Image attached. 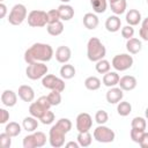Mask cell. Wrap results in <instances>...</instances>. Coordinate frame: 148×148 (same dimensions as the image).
Segmentation results:
<instances>
[{
    "instance_id": "cell-49",
    "label": "cell",
    "mask_w": 148,
    "mask_h": 148,
    "mask_svg": "<svg viewBox=\"0 0 148 148\" xmlns=\"http://www.w3.org/2000/svg\"><path fill=\"white\" fill-rule=\"evenodd\" d=\"M145 114H146V118L148 119V108L146 109V111H145Z\"/></svg>"
},
{
    "instance_id": "cell-33",
    "label": "cell",
    "mask_w": 148,
    "mask_h": 148,
    "mask_svg": "<svg viewBox=\"0 0 148 148\" xmlns=\"http://www.w3.org/2000/svg\"><path fill=\"white\" fill-rule=\"evenodd\" d=\"M131 126L133 128H139V130H143L146 131L147 128V121L143 117H134L131 121Z\"/></svg>"
},
{
    "instance_id": "cell-39",
    "label": "cell",
    "mask_w": 148,
    "mask_h": 148,
    "mask_svg": "<svg viewBox=\"0 0 148 148\" xmlns=\"http://www.w3.org/2000/svg\"><path fill=\"white\" fill-rule=\"evenodd\" d=\"M12 138L13 136H10L6 132L1 133L0 134V146L2 148H10V146H12Z\"/></svg>"
},
{
    "instance_id": "cell-15",
    "label": "cell",
    "mask_w": 148,
    "mask_h": 148,
    "mask_svg": "<svg viewBox=\"0 0 148 148\" xmlns=\"http://www.w3.org/2000/svg\"><path fill=\"white\" fill-rule=\"evenodd\" d=\"M136 79L133 75H124L120 77L118 86L125 91H131L136 87Z\"/></svg>"
},
{
    "instance_id": "cell-52",
    "label": "cell",
    "mask_w": 148,
    "mask_h": 148,
    "mask_svg": "<svg viewBox=\"0 0 148 148\" xmlns=\"http://www.w3.org/2000/svg\"><path fill=\"white\" fill-rule=\"evenodd\" d=\"M0 1H1V2H2V1H3V0H0Z\"/></svg>"
},
{
    "instance_id": "cell-22",
    "label": "cell",
    "mask_w": 148,
    "mask_h": 148,
    "mask_svg": "<svg viewBox=\"0 0 148 148\" xmlns=\"http://www.w3.org/2000/svg\"><path fill=\"white\" fill-rule=\"evenodd\" d=\"M126 22L130 25H138L141 22V13L138 9H130L126 13Z\"/></svg>"
},
{
    "instance_id": "cell-46",
    "label": "cell",
    "mask_w": 148,
    "mask_h": 148,
    "mask_svg": "<svg viewBox=\"0 0 148 148\" xmlns=\"http://www.w3.org/2000/svg\"><path fill=\"white\" fill-rule=\"evenodd\" d=\"M139 145H140L142 148H148V132L145 131V133H143V135H142V138H141Z\"/></svg>"
},
{
    "instance_id": "cell-51",
    "label": "cell",
    "mask_w": 148,
    "mask_h": 148,
    "mask_svg": "<svg viewBox=\"0 0 148 148\" xmlns=\"http://www.w3.org/2000/svg\"><path fill=\"white\" fill-rule=\"evenodd\" d=\"M114 1H117V0H109V2L111 3V2H114Z\"/></svg>"
},
{
    "instance_id": "cell-47",
    "label": "cell",
    "mask_w": 148,
    "mask_h": 148,
    "mask_svg": "<svg viewBox=\"0 0 148 148\" xmlns=\"http://www.w3.org/2000/svg\"><path fill=\"white\" fill-rule=\"evenodd\" d=\"M6 14H7V7L3 2H0V17L3 18L6 16Z\"/></svg>"
},
{
    "instance_id": "cell-31",
    "label": "cell",
    "mask_w": 148,
    "mask_h": 148,
    "mask_svg": "<svg viewBox=\"0 0 148 148\" xmlns=\"http://www.w3.org/2000/svg\"><path fill=\"white\" fill-rule=\"evenodd\" d=\"M90 5H91L94 12L97 14H103L108 7L106 0H90Z\"/></svg>"
},
{
    "instance_id": "cell-6",
    "label": "cell",
    "mask_w": 148,
    "mask_h": 148,
    "mask_svg": "<svg viewBox=\"0 0 148 148\" xmlns=\"http://www.w3.org/2000/svg\"><path fill=\"white\" fill-rule=\"evenodd\" d=\"M133 57L127 54V53H120V54H117L112 58V67L118 71V72H124V71H127L128 68H131L133 66Z\"/></svg>"
},
{
    "instance_id": "cell-14",
    "label": "cell",
    "mask_w": 148,
    "mask_h": 148,
    "mask_svg": "<svg viewBox=\"0 0 148 148\" xmlns=\"http://www.w3.org/2000/svg\"><path fill=\"white\" fill-rule=\"evenodd\" d=\"M17 94H18V97L23 101V102H32L34 98H35V91L34 89L28 86V84H22L18 87V90H17Z\"/></svg>"
},
{
    "instance_id": "cell-18",
    "label": "cell",
    "mask_w": 148,
    "mask_h": 148,
    "mask_svg": "<svg viewBox=\"0 0 148 148\" xmlns=\"http://www.w3.org/2000/svg\"><path fill=\"white\" fill-rule=\"evenodd\" d=\"M99 21H98V17L96 14L94 13H86L83 15V25L89 29V30H94L97 28Z\"/></svg>"
},
{
    "instance_id": "cell-44",
    "label": "cell",
    "mask_w": 148,
    "mask_h": 148,
    "mask_svg": "<svg viewBox=\"0 0 148 148\" xmlns=\"http://www.w3.org/2000/svg\"><path fill=\"white\" fill-rule=\"evenodd\" d=\"M9 120V112L6 109H0V124H6Z\"/></svg>"
},
{
    "instance_id": "cell-11",
    "label": "cell",
    "mask_w": 148,
    "mask_h": 148,
    "mask_svg": "<svg viewBox=\"0 0 148 148\" xmlns=\"http://www.w3.org/2000/svg\"><path fill=\"white\" fill-rule=\"evenodd\" d=\"M124 90L120 87H111L105 95V98L108 101V103L110 104H118L123 97H124Z\"/></svg>"
},
{
    "instance_id": "cell-37",
    "label": "cell",
    "mask_w": 148,
    "mask_h": 148,
    "mask_svg": "<svg viewBox=\"0 0 148 148\" xmlns=\"http://www.w3.org/2000/svg\"><path fill=\"white\" fill-rule=\"evenodd\" d=\"M54 118H56L54 113H53L52 111L47 110V111L39 118V120H40V123L44 124V125H50V124H52V123L54 121Z\"/></svg>"
},
{
    "instance_id": "cell-23",
    "label": "cell",
    "mask_w": 148,
    "mask_h": 148,
    "mask_svg": "<svg viewBox=\"0 0 148 148\" xmlns=\"http://www.w3.org/2000/svg\"><path fill=\"white\" fill-rule=\"evenodd\" d=\"M22 127L27 132H30V133L35 132L37 130V127H38V120H37V118H35L32 116L25 117L23 119V121H22Z\"/></svg>"
},
{
    "instance_id": "cell-32",
    "label": "cell",
    "mask_w": 148,
    "mask_h": 148,
    "mask_svg": "<svg viewBox=\"0 0 148 148\" xmlns=\"http://www.w3.org/2000/svg\"><path fill=\"white\" fill-rule=\"evenodd\" d=\"M95 68H96L97 73H99V74H105V73L110 72L111 65H110V62H109L106 59L103 58V59H101V60H98V61L96 62Z\"/></svg>"
},
{
    "instance_id": "cell-38",
    "label": "cell",
    "mask_w": 148,
    "mask_h": 148,
    "mask_svg": "<svg viewBox=\"0 0 148 148\" xmlns=\"http://www.w3.org/2000/svg\"><path fill=\"white\" fill-rule=\"evenodd\" d=\"M34 133V136H35V140H36V145H37V148H39V147H43L45 143H46V135L43 133V132H40V131H35V132H32Z\"/></svg>"
},
{
    "instance_id": "cell-26",
    "label": "cell",
    "mask_w": 148,
    "mask_h": 148,
    "mask_svg": "<svg viewBox=\"0 0 148 148\" xmlns=\"http://www.w3.org/2000/svg\"><path fill=\"white\" fill-rule=\"evenodd\" d=\"M46 30H47L49 35H51V36H59L64 31V24L61 21H57L54 23H49L46 25Z\"/></svg>"
},
{
    "instance_id": "cell-24",
    "label": "cell",
    "mask_w": 148,
    "mask_h": 148,
    "mask_svg": "<svg viewBox=\"0 0 148 148\" xmlns=\"http://www.w3.org/2000/svg\"><path fill=\"white\" fill-rule=\"evenodd\" d=\"M75 73H76L75 67L71 64H65L60 68V76L64 80H71L72 77L75 76Z\"/></svg>"
},
{
    "instance_id": "cell-28",
    "label": "cell",
    "mask_w": 148,
    "mask_h": 148,
    "mask_svg": "<svg viewBox=\"0 0 148 148\" xmlns=\"http://www.w3.org/2000/svg\"><path fill=\"white\" fill-rule=\"evenodd\" d=\"M101 80L97 77V76H88L86 80H84V87L88 89V90H97L101 88Z\"/></svg>"
},
{
    "instance_id": "cell-53",
    "label": "cell",
    "mask_w": 148,
    "mask_h": 148,
    "mask_svg": "<svg viewBox=\"0 0 148 148\" xmlns=\"http://www.w3.org/2000/svg\"><path fill=\"white\" fill-rule=\"evenodd\" d=\"M147 3H148V0H147Z\"/></svg>"
},
{
    "instance_id": "cell-7",
    "label": "cell",
    "mask_w": 148,
    "mask_h": 148,
    "mask_svg": "<svg viewBox=\"0 0 148 148\" xmlns=\"http://www.w3.org/2000/svg\"><path fill=\"white\" fill-rule=\"evenodd\" d=\"M116 133L108 126L98 125L94 130V139L101 143H110L114 140Z\"/></svg>"
},
{
    "instance_id": "cell-13",
    "label": "cell",
    "mask_w": 148,
    "mask_h": 148,
    "mask_svg": "<svg viewBox=\"0 0 148 148\" xmlns=\"http://www.w3.org/2000/svg\"><path fill=\"white\" fill-rule=\"evenodd\" d=\"M1 103L7 106V108H12L17 103V95L15 91L6 89L2 91L1 94Z\"/></svg>"
},
{
    "instance_id": "cell-3",
    "label": "cell",
    "mask_w": 148,
    "mask_h": 148,
    "mask_svg": "<svg viewBox=\"0 0 148 148\" xmlns=\"http://www.w3.org/2000/svg\"><path fill=\"white\" fill-rule=\"evenodd\" d=\"M106 54V49L97 37H91L87 43V57L90 61L97 62Z\"/></svg>"
},
{
    "instance_id": "cell-1",
    "label": "cell",
    "mask_w": 148,
    "mask_h": 148,
    "mask_svg": "<svg viewBox=\"0 0 148 148\" xmlns=\"http://www.w3.org/2000/svg\"><path fill=\"white\" fill-rule=\"evenodd\" d=\"M54 51L51 45L45 43H35L24 52V60L27 64L46 62L52 59Z\"/></svg>"
},
{
    "instance_id": "cell-9",
    "label": "cell",
    "mask_w": 148,
    "mask_h": 148,
    "mask_svg": "<svg viewBox=\"0 0 148 148\" xmlns=\"http://www.w3.org/2000/svg\"><path fill=\"white\" fill-rule=\"evenodd\" d=\"M28 24L32 28H42L44 25L47 24V16H46V12L44 10H31L28 14Z\"/></svg>"
},
{
    "instance_id": "cell-10",
    "label": "cell",
    "mask_w": 148,
    "mask_h": 148,
    "mask_svg": "<svg viewBox=\"0 0 148 148\" xmlns=\"http://www.w3.org/2000/svg\"><path fill=\"white\" fill-rule=\"evenodd\" d=\"M76 130L77 132H88L92 126V118L89 113L82 112L76 117Z\"/></svg>"
},
{
    "instance_id": "cell-40",
    "label": "cell",
    "mask_w": 148,
    "mask_h": 148,
    "mask_svg": "<svg viewBox=\"0 0 148 148\" xmlns=\"http://www.w3.org/2000/svg\"><path fill=\"white\" fill-rule=\"evenodd\" d=\"M143 133H145L143 130H139V128H133V127H132V130H131V132H130V135H131L132 141L139 143L140 140H141V138H142V135H143Z\"/></svg>"
},
{
    "instance_id": "cell-16",
    "label": "cell",
    "mask_w": 148,
    "mask_h": 148,
    "mask_svg": "<svg viewBox=\"0 0 148 148\" xmlns=\"http://www.w3.org/2000/svg\"><path fill=\"white\" fill-rule=\"evenodd\" d=\"M120 27L121 21L118 15H111L105 21V28L109 32H117L118 30H120Z\"/></svg>"
},
{
    "instance_id": "cell-21",
    "label": "cell",
    "mask_w": 148,
    "mask_h": 148,
    "mask_svg": "<svg viewBox=\"0 0 148 148\" xmlns=\"http://www.w3.org/2000/svg\"><path fill=\"white\" fill-rule=\"evenodd\" d=\"M126 49L127 51L131 53V54H136L141 51L142 49V43L140 39L135 38V37H132L130 39H127L126 42Z\"/></svg>"
},
{
    "instance_id": "cell-30",
    "label": "cell",
    "mask_w": 148,
    "mask_h": 148,
    "mask_svg": "<svg viewBox=\"0 0 148 148\" xmlns=\"http://www.w3.org/2000/svg\"><path fill=\"white\" fill-rule=\"evenodd\" d=\"M117 112L121 117H126L132 112V105L130 102L126 101H120L117 105Z\"/></svg>"
},
{
    "instance_id": "cell-4",
    "label": "cell",
    "mask_w": 148,
    "mask_h": 148,
    "mask_svg": "<svg viewBox=\"0 0 148 148\" xmlns=\"http://www.w3.org/2000/svg\"><path fill=\"white\" fill-rule=\"evenodd\" d=\"M27 15H28L27 7L22 3H16L10 9V13L8 15V22L12 25H20L27 18Z\"/></svg>"
},
{
    "instance_id": "cell-25",
    "label": "cell",
    "mask_w": 148,
    "mask_h": 148,
    "mask_svg": "<svg viewBox=\"0 0 148 148\" xmlns=\"http://www.w3.org/2000/svg\"><path fill=\"white\" fill-rule=\"evenodd\" d=\"M126 7H127L126 0H117V1L110 3V8H111V10H112V13L114 15L124 14L125 10H126Z\"/></svg>"
},
{
    "instance_id": "cell-36",
    "label": "cell",
    "mask_w": 148,
    "mask_h": 148,
    "mask_svg": "<svg viewBox=\"0 0 148 148\" xmlns=\"http://www.w3.org/2000/svg\"><path fill=\"white\" fill-rule=\"evenodd\" d=\"M22 143H23V147H24V148H37V145H36V140H35L34 133L28 134L27 136H24Z\"/></svg>"
},
{
    "instance_id": "cell-5",
    "label": "cell",
    "mask_w": 148,
    "mask_h": 148,
    "mask_svg": "<svg viewBox=\"0 0 148 148\" xmlns=\"http://www.w3.org/2000/svg\"><path fill=\"white\" fill-rule=\"evenodd\" d=\"M47 66L44 62H32L28 64V67L25 69V75L30 80H38L43 79L47 74Z\"/></svg>"
},
{
    "instance_id": "cell-43",
    "label": "cell",
    "mask_w": 148,
    "mask_h": 148,
    "mask_svg": "<svg viewBox=\"0 0 148 148\" xmlns=\"http://www.w3.org/2000/svg\"><path fill=\"white\" fill-rule=\"evenodd\" d=\"M121 36L125 38V39H130L134 36V28L132 25H125L121 28Z\"/></svg>"
},
{
    "instance_id": "cell-50",
    "label": "cell",
    "mask_w": 148,
    "mask_h": 148,
    "mask_svg": "<svg viewBox=\"0 0 148 148\" xmlns=\"http://www.w3.org/2000/svg\"><path fill=\"white\" fill-rule=\"evenodd\" d=\"M60 1H61V2H64V3H67V2H69L71 0H60Z\"/></svg>"
},
{
    "instance_id": "cell-48",
    "label": "cell",
    "mask_w": 148,
    "mask_h": 148,
    "mask_svg": "<svg viewBox=\"0 0 148 148\" xmlns=\"http://www.w3.org/2000/svg\"><path fill=\"white\" fill-rule=\"evenodd\" d=\"M66 147H73V148H79L80 147V145H79V142H74V141H69V142H67L66 145H65Z\"/></svg>"
},
{
    "instance_id": "cell-42",
    "label": "cell",
    "mask_w": 148,
    "mask_h": 148,
    "mask_svg": "<svg viewBox=\"0 0 148 148\" xmlns=\"http://www.w3.org/2000/svg\"><path fill=\"white\" fill-rule=\"evenodd\" d=\"M46 16H47V24L49 23H54L57 21H60V15H59V12L58 9H51L46 13Z\"/></svg>"
},
{
    "instance_id": "cell-17",
    "label": "cell",
    "mask_w": 148,
    "mask_h": 148,
    "mask_svg": "<svg viewBox=\"0 0 148 148\" xmlns=\"http://www.w3.org/2000/svg\"><path fill=\"white\" fill-rule=\"evenodd\" d=\"M119 80H120V76L117 72H108L103 75V84L105 87H116L118 83H119Z\"/></svg>"
},
{
    "instance_id": "cell-45",
    "label": "cell",
    "mask_w": 148,
    "mask_h": 148,
    "mask_svg": "<svg viewBox=\"0 0 148 148\" xmlns=\"http://www.w3.org/2000/svg\"><path fill=\"white\" fill-rule=\"evenodd\" d=\"M37 101H38V102H39L44 108H46L47 110L52 106V105H51V103H50V101H49V98H47V96H40Z\"/></svg>"
},
{
    "instance_id": "cell-29",
    "label": "cell",
    "mask_w": 148,
    "mask_h": 148,
    "mask_svg": "<svg viewBox=\"0 0 148 148\" xmlns=\"http://www.w3.org/2000/svg\"><path fill=\"white\" fill-rule=\"evenodd\" d=\"M76 139H77V142L81 147H89L92 142V136L89 133V131L88 132H79Z\"/></svg>"
},
{
    "instance_id": "cell-27",
    "label": "cell",
    "mask_w": 148,
    "mask_h": 148,
    "mask_svg": "<svg viewBox=\"0 0 148 148\" xmlns=\"http://www.w3.org/2000/svg\"><path fill=\"white\" fill-rule=\"evenodd\" d=\"M21 131H22V127H21V125H20L18 123H16V121H9V123L6 125V127H5V132L8 133V134H9L10 136H13V138L20 135Z\"/></svg>"
},
{
    "instance_id": "cell-12",
    "label": "cell",
    "mask_w": 148,
    "mask_h": 148,
    "mask_svg": "<svg viewBox=\"0 0 148 148\" xmlns=\"http://www.w3.org/2000/svg\"><path fill=\"white\" fill-rule=\"evenodd\" d=\"M71 56H72V52L68 46L61 45V46H58L56 50V59L60 64H67L71 59Z\"/></svg>"
},
{
    "instance_id": "cell-34",
    "label": "cell",
    "mask_w": 148,
    "mask_h": 148,
    "mask_svg": "<svg viewBox=\"0 0 148 148\" xmlns=\"http://www.w3.org/2000/svg\"><path fill=\"white\" fill-rule=\"evenodd\" d=\"M47 98H49L52 106L59 105L61 103V94L58 90H51V92L47 95Z\"/></svg>"
},
{
    "instance_id": "cell-8",
    "label": "cell",
    "mask_w": 148,
    "mask_h": 148,
    "mask_svg": "<svg viewBox=\"0 0 148 148\" xmlns=\"http://www.w3.org/2000/svg\"><path fill=\"white\" fill-rule=\"evenodd\" d=\"M42 86L50 90H58L62 92L65 90V81L62 77H58L53 74H46L42 79Z\"/></svg>"
},
{
    "instance_id": "cell-20",
    "label": "cell",
    "mask_w": 148,
    "mask_h": 148,
    "mask_svg": "<svg viewBox=\"0 0 148 148\" xmlns=\"http://www.w3.org/2000/svg\"><path fill=\"white\" fill-rule=\"evenodd\" d=\"M49 110H50V109H49ZM46 111H47V109L44 108L38 101L32 102V103L30 104V106H29V113H30V116H32V117H35V118H37V119H39Z\"/></svg>"
},
{
    "instance_id": "cell-41",
    "label": "cell",
    "mask_w": 148,
    "mask_h": 148,
    "mask_svg": "<svg viewBox=\"0 0 148 148\" xmlns=\"http://www.w3.org/2000/svg\"><path fill=\"white\" fill-rule=\"evenodd\" d=\"M139 35L143 40H148V17H146L142 23H141V28L139 30Z\"/></svg>"
},
{
    "instance_id": "cell-35",
    "label": "cell",
    "mask_w": 148,
    "mask_h": 148,
    "mask_svg": "<svg viewBox=\"0 0 148 148\" xmlns=\"http://www.w3.org/2000/svg\"><path fill=\"white\" fill-rule=\"evenodd\" d=\"M95 120L98 125H104L108 120H109V114L106 111L104 110H98L96 113H95Z\"/></svg>"
},
{
    "instance_id": "cell-2",
    "label": "cell",
    "mask_w": 148,
    "mask_h": 148,
    "mask_svg": "<svg viewBox=\"0 0 148 148\" xmlns=\"http://www.w3.org/2000/svg\"><path fill=\"white\" fill-rule=\"evenodd\" d=\"M72 130V121L68 118H60L49 132V142L51 147L59 148L65 145V135Z\"/></svg>"
},
{
    "instance_id": "cell-19",
    "label": "cell",
    "mask_w": 148,
    "mask_h": 148,
    "mask_svg": "<svg viewBox=\"0 0 148 148\" xmlns=\"http://www.w3.org/2000/svg\"><path fill=\"white\" fill-rule=\"evenodd\" d=\"M58 12L60 15V20H62V21H69L74 16V8L67 3L60 5L58 7Z\"/></svg>"
}]
</instances>
